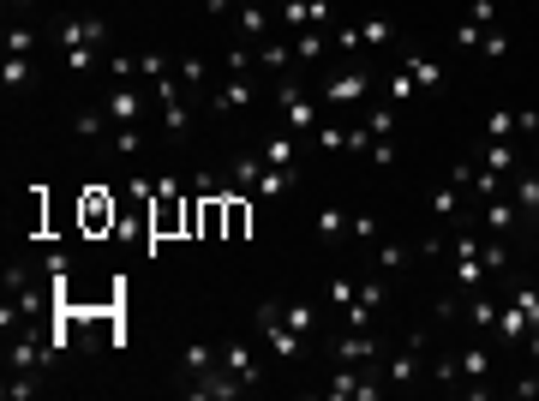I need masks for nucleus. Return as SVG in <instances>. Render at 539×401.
<instances>
[{"label": "nucleus", "instance_id": "37", "mask_svg": "<svg viewBox=\"0 0 539 401\" xmlns=\"http://www.w3.org/2000/svg\"><path fill=\"white\" fill-rule=\"evenodd\" d=\"M408 258H414V246H402V240L396 246H378V270H402Z\"/></svg>", "mask_w": 539, "mask_h": 401}, {"label": "nucleus", "instance_id": "13", "mask_svg": "<svg viewBox=\"0 0 539 401\" xmlns=\"http://www.w3.org/2000/svg\"><path fill=\"white\" fill-rule=\"evenodd\" d=\"M234 30H240V42H264V36H276V12L264 0H240L234 6Z\"/></svg>", "mask_w": 539, "mask_h": 401}, {"label": "nucleus", "instance_id": "17", "mask_svg": "<svg viewBox=\"0 0 539 401\" xmlns=\"http://www.w3.org/2000/svg\"><path fill=\"white\" fill-rule=\"evenodd\" d=\"M252 54H258V72H270V78L294 72V42L288 36H264V42H252Z\"/></svg>", "mask_w": 539, "mask_h": 401}, {"label": "nucleus", "instance_id": "8", "mask_svg": "<svg viewBox=\"0 0 539 401\" xmlns=\"http://www.w3.org/2000/svg\"><path fill=\"white\" fill-rule=\"evenodd\" d=\"M486 138H539V108H492L486 114Z\"/></svg>", "mask_w": 539, "mask_h": 401}, {"label": "nucleus", "instance_id": "16", "mask_svg": "<svg viewBox=\"0 0 539 401\" xmlns=\"http://www.w3.org/2000/svg\"><path fill=\"white\" fill-rule=\"evenodd\" d=\"M102 108H108L114 126H138V120H144V90H138V84H114V90L102 96Z\"/></svg>", "mask_w": 539, "mask_h": 401}, {"label": "nucleus", "instance_id": "33", "mask_svg": "<svg viewBox=\"0 0 539 401\" xmlns=\"http://www.w3.org/2000/svg\"><path fill=\"white\" fill-rule=\"evenodd\" d=\"M510 300L522 306V318L539 330V288H534V282H516V288H510Z\"/></svg>", "mask_w": 539, "mask_h": 401}, {"label": "nucleus", "instance_id": "2", "mask_svg": "<svg viewBox=\"0 0 539 401\" xmlns=\"http://www.w3.org/2000/svg\"><path fill=\"white\" fill-rule=\"evenodd\" d=\"M276 114H282V126H288L294 138H306V144H312V132L324 126V120H318V102H312L294 78H276Z\"/></svg>", "mask_w": 539, "mask_h": 401}, {"label": "nucleus", "instance_id": "35", "mask_svg": "<svg viewBox=\"0 0 539 401\" xmlns=\"http://www.w3.org/2000/svg\"><path fill=\"white\" fill-rule=\"evenodd\" d=\"M168 72H174V66H168V54H162V48H156V54H138V78H150V84H156V78H168Z\"/></svg>", "mask_w": 539, "mask_h": 401}, {"label": "nucleus", "instance_id": "32", "mask_svg": "<svg viewBox=\"0 0 539 401\" xmlns=\"http://www.w3.org/2000/svg\"><path fill=\"white\" fill-rule=\"evenodd\" d=\"M6 54H36V24H6Z\"/></svg>", "mask_w": 539, "mask_h": 401}, {"label": "nucleus", "instance_id": "43", "mask_svg": "<svg viewBox=\"0 0 539 401\" xmlns=\"http://www.w3.org/2000/svg\"><path fill=\"white\" fill-rule=\"evenodd\" d=\"M528 354H534V366H539V330H528Z\"/></svg>", "mask_w": 539, "mask_h": 401}, {"label": "nucleus", "instance_id": "15", "mask_svg": "<svg viewBox=\"0 0 539 401\" xmlns=\"http://www.w3.org/2000/svg\"><path fill=\"white\" fill-rule=\"evenodd\" d=\"M330 354H336V366H378V342H372V330H342V336L330 342Z\"/></svg>", "mask_w": 539, "mask_h": 401}, {"label": "nucleus", "instance_id": "20", "mask_svg": "<svg viewBox=\"0 0 539 401\" xmlns=\"http://www.w3.org/2000/svg\"><path fill=\"white\" fill-rule=\"evenodd\" d=\"M348 222H354V216H348V204H318L312 234H318L324 246H342V240H348Z\"/></svg>", "mask_w": 539, "mask_h": 401}, {"label": "nucleus", "instance_id": "31", "mask_svg": "<svg viewBox=\"0 0 539 401\" xmlns=\"http://www.w3.org/2000/svg\"><path fill=\"white\" fill-rule=\"evenodd\" d=\"M378 312H384V306H372V300H360V294H354V306L342 312V330H372V324H378Z\"/></svg>", "mask_w": 539, "mask_h": 401}, {"label": "nucleus", "instance_id": "10", "mask_svg": "<svg viewBox=\"0 0 539 401\" xmlns=\"http://www.w3.org/2000/svg\"><path fill=\"white\" fill-rule=\"evenodd\" d=\"M300 150H306V138H294L288 126H276L270 138H258V156L270 168H288V174H300Z\"/></svg>", "mask_w": 539, "mask_h": 401}, {"label": "nucleus", "instance_id": "34", "mask_svg": "<svg viewBox=\"0 0 539 401\" xmlns=\"http://www.w3.org/2000/svg\"><path fill=\"white\" fill-rule=\"evenodd\" d=\"M468 24H480V30H498V6L492 0H468V12H462Z\"/></svg>", "mask_w": 539, "mask_h": 401}, {"label": "nucleus", "instance_id": "27", "mask_svg": "<svg viewBox=\"0 0 539 401\" xmlns=\"http://www.w3.org/2000/svg\"><path fill=\"white\" fill-rule=\"evenodd\" d=\"M36 84V66H30V54H6V90L12 96H24Z\"/></svg>", "mask_w": 539, "mask_h": 401}, {"label": "nucleus", "instance_id": "1", "mask_svg": "<svg viewBox=\"0 0 539 401\" xmlns=\"http://www.w3.org/2000/svg\"><path fill=\"white\" fill-rule=\"evenodd\" d=\"M252 102H258V78H252V72H222V78L204 90V114H216V120L252 114Z\"/></svg>", "mask_w": 539, "mask_h": 401}, {"label": "nucleus", "instance_id": "22", "mask_svg": "<svg viewBox=\"0 0 539 401\" xmlns=\"http://www.w3.org/2000/svg\"><path fill=\"white\" fill-rule=\"evenodd\" d=\"M174 72H180V84H186L192 96H204V90H210V60H204V54H180V60H174Z\"/></svg>", "mask_w": 539, "mask_h": 401}, {"label": "nucleus", "instance_id": "24", "mask_svg": "<svg viewBox=\"0 0 539 401\" xmlns=\"http://www.w3.org/2000/svg\"><path fill=\"white\" fill-rule=\"evenodd\" d=\"M324 54H330L324 30H300V36H294V66H318Z\"/></svg>", "mask_w": 539, "mask_h": 401}, {"label": "nucleus", "instance_id": "36", "mask_svg": "<svg viewBox=\"0 0 539 401\" xmlns=\"http://www.w3.org/2000/svg\"><path fill=\"white\" fill-rule=\"evenodd\" d=\"M240 234H246V198L228 192V240H240Z\"/></svg>", "mask_w": 539, "mask_h": 401}, {"label": "nucleus", "instance_id": "21", "mask_svg": "<svg viewBox=\"0 0 539 401\" xmlns=\"http://www.w3.org/2000/svg\"><path fill=\"white\" fill-rule=\"evenodd\" d=\"M510 198L522 204V216H528V228H539V168H522V174L510 180Z\"/></svg>", "mask_w": 539, "mask_h": 401}, {"label": "nucleus", "instance_id": "39", "mask_svg": "<svg viewBox=\"0 0 539 401\" xmlns=\"http://www.w3.org/2000/svg\"><path fill=\"white\" fill-rule=\"evenodd\" d=\"M366 156H372V168H396V138H378Z\"/></svg>", "mask_w": 539, "mask_h": 401}, {"label": "nucleus", "instance_id": "9", "mask_svg": "<svg viewBox=\"0 0 539 401\" xmlns=\"http://www.w3.org/2000/svg\"><path fill=\"white\" fill-rule=\"evenodd\" d=\"M366 90H372V72H360V66L324 78V102H330V108H354V102H366Z\"/></svg>", "mask_w": 539, "mask_h": 401}, {"label": "nucleus", "instance_id": "25", "mask_svg": "<svg viewBox=\"0 0 539 401\" xmlns=\"http://www.w3.org/2000/svg\"><path fill=\"white\" fill-rule=\"evenodd\" d=\"M354 294H360V282H348V276H330V282H324V312H336V318H342V312L354 306Z\"/></svg>", "mask_w": 539, "mask_h": 401}, {"label": "nucleus", "instance_id": "18", "mask_svg": "<svg viewBox=\"0 0 539 401\" xmlns=\"http://www.w3.org/2000/svg\"><path fill=\"white\" fill-rule=\"evenodd\" d=\"M216 366H222V354H216L210 342H186V348H180V390H192V384H198L204 372H216Z\"/></svg>", "mask_w": 539, "mask_h": 401}, {"label": "nucleus", "instance_id": "3", "mask_svg": "<svg viewBox=\"0 0 539 401\" xmlns=\"http://www.w3.org/2000/svg\"><path fill=\"white\" fill-rule=\"evenodd\" d=\"M258 342L270 348V360L294 366V360H300V342H306V336L282 324V300H258Z\"/></svg>", "mask_w": 539, "mask_h": 401}, {"label": "nucleus", "instance_id": "7", "mask_svg": "<svg viewBox=\"0 0 539 401\" xmlns=\"http://www.w3.org/2000/svg\"><path fill=\"white\" fill-rule=\"evenodd\" d=\"M216 354H222V372H228L240 390H258V384H264V360H258L252 342H222Z\"/></svg>", "mask_w": 539, "mask_h": 401}, {"label": "nucleus", "instance_id": "14", "mask_svg": "<svg viewBox=\"0 0 539 401\" xmlns=\"http://www.w3.org/2000/svg\"><path fill=\"white\" fill-rule=\"evenodd\" d=\"M174 222H180V180H168V174H162V180L150 186V228H156V234H168Z\"/></svg>", "mask_w": 539, "mask_h": 401}, {"label": "nucleus", "instance_id": "4", "mask_svg": "<svg viewBox=\"0 0 539 401\" xmlns=\"http://www.w3.org/2000/svg\"><path fill=\"white\" fill-rule=\"evenodd\" d=\"M426 348H432V330H408V342H402V354H390L384 360V378L402 390V384H414L420 372H426Z\"/></svg>", "mask_w": 539, "mask_h": 401}, {"label": "nucleus", "instance_id": "44", "mask_svg": "<svg viewBox=\"0 0 539 401\" xmlns=\"http://www.w3.org/2000/svg\"><path fill=\"white\" fill-rule=\"evenodd\" d=\"M12 6H30V0H12Z\"/></svg>", "mask_w": 539, "mask_h": 401}, {"label": "nucleus", "instance_id": "41", "mask_svg": "<svg viewBox=\"0 0 539 401\" xmlns=\"http://www.w3.org/2000/svg\"><path fill=\"white\" fill-rule=\"evenodd\" d=\"M480 36H486V30H480V24H468V18H462V24H456V42H462V48H474V54H480Z\"/></svg>", "mask_w": 539, "mask_h": 401}, {"label": "nucleus", "instance_id": "42", "mask_svg": "<svg viewBox=\"0 0 539 401\" xmlns=\"http://www.w3.org/2000/svg\"><path fill=\"white\" fill-rule=\"evenodd\" d=\"M390 96H396V102H402V96H414V78H408L402 66H396V78H390Z\"/></svg>", "mask_w": 539, "mask_h": 401}, {"label": "nucleus", "instance_id": "38", "mask_svg": "<svg viewBox=\"0 0 539 401\" xmlns=\"http://www.w3.org/2000/svg\"><path fill=\"white\" fill-rule=\"evenodd\" d=\"M480 54H486V60H504V54H510V36H504V30H486V36H480Z\"/></svg>", "mask_w": 539, "mask_h": 401}, {"label": "nucleus", "instance_id": "19", "mask_svg": "<svg viewBox=\"0 0 539 401\" xmlns=\"http://www.w3.org/2000/svg\"><path fill=\"white\" fill-rule=\"evenodd\" d=\"M402 72L414 78V90H432V84H444V60H432L426 48H402Z\"/></svg>", "mask_w": 539, "mask_h": 401}, {"label": "nucleus", "instance_id": "6", "mask_svg": "<svg viewBox=\"0 0 539 401\" xmlns=\"http://www.w3.org/2000/svg\"><path fill=\"white\" fill-rule=\"evenodd\" d=\"M54 42H60V54H66V48H108V18L72 12V18L54 24Z\"/></svg>", "mask_w": 539, "mask_h": 401}, {"label": "nucleus", "instance_id": "40", "mask_svg": "<svg viewBox=\"0 0 539 401\" xmlns=\"http://www.w3.org/2000/svg\"><path fill=\"white\" fill-rule=\"evenodd\" d=\"M348 234H354V240H378V216H366V210H360V216L348 222Z\"/></svg>", "mask_w": 539, "mask_h": 401}, {"label": "nucleus", "instance_id": "28", "mask_svg": "<svg viewBox=\"0 0 539 401\" xmlns=\"http://www.w3.org/2000/svg\"><path fill=\"white\" fill-rule=\"evenodd\" d=\"M528 330H534V324L522 318V306L504 300V312H498V336H504V342H528Z\"/></svg>", "mask_w": 539, "mask_h": 401}, {"label": "nucleus", "instance_id": "23", "mask_svg": "<svg viewBox=\"0 0 539 401\" xmlns=\"http://www.w3.org/2000/svg\"><path fill=\"white\" fill-rule=\"evenodd\" d=\"M108 126H114V120H108V108H102V96H96V102H84V108L72 114V132H78V138H102Z\"/></svg>", "mask_w": 539, "mask_h": 401}, {"label": "nucleus", "instance_id": "11", "mask_svg": "<svg viewBox=\"0 0 539 401\" xmlns=\"http://www.w3.org/2000/svg\"><path fill=\"white\" fill-rule=\"evenodd\" d=\"M474 162H480L486 174H498V180H516V174H522V144H510V138H486Z\"/></svg>", "mask_w": 539, "mask_h": 401}, {"label": "nucleus", "instance_id": "5", "mask_svg": "<svg viewBox=\"0 0 539 401\" xmlns=\"http://www.w3.org/2000/svg\"><path fill=\"white\" fill-rule=\"evenodd\" d=\"M450 366H456V390H474V396H480V390H486V378H492V348L468 336V342L450 354Z\"/></svg>", "mask_w": 539, "mask_h": 401}, {"label": "nucleus", "instance_id": "26", "mask_svg": "<svg viewBox=\"0 0 539 401\" xmlns=\"http://www.w3.org/2000/svg\"><path fill=\"white\" fill-rule=\"evenodd\" d=\"M282 324L300 330V336H312V330H318V306H312V300H282Z\"/></svg>", "mask_w": 539, "mask_h": 401}, {"label": "nucleus", "instance_id": "30", "mask_svg": "<svg viewBox=\"0 0 539 401\" xmlns=\"http://www.w3.org/2000/svg\"><path fill=\"white\" fill-rule=\"evenodd\" d=\"M456 210H462V186H438L432 192V222H456Z\"/></svg>", "mask_w": 539, "mask_h": 401}, {"label": "nucleus", "instance_id": "29", "mask_svg": "<svg viewBox=\"0 0 539 401\" xmlns=\"http://www.w3.org/2000/svg\"><path fill=\"white\" fill-rule=\"evenodd\" d=\"M354 30H360V48H384V42H396V24H390V18H360Z\"/></svg>", "mask_w": 539, "mask_h": 401}, {"label": "nucleus", "instance_id": "12", "mask_svg": "<svg viewBox=\"0 0 539 401\" xmlns=\"http://www.w3.org/2000/svg\"><path fill=\"white\" fill-rule=\"evenodd\" d=\"M522 228H528V216H522V204H516L510 192H504V198H486V234H492V240H516Z\"/></svg>", "mask_w": 539, "mask_h": 401}]
</instances>
